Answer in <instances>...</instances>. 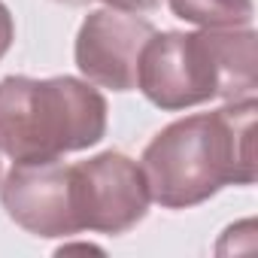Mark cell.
<instances>
[{
    "label": "cell",
    "mask_w": 258,
    "mask_h": 258,
    "mask_svg": "<svg viewBox=\"0 0 258 258\" xmlns=\"http://www.w3.org/2000/svg\"><path fill=\"white\" fill-rule=\"evenodd\" d=\"M255 97L170 121L143 149L149 198L164 210H188L225 185L255 182Z\"/></svg>",
    "instance_id": "cell-1"
},
{
    "label": "cell",
    "mask_w": 258,
    "mask_h": 258,
    "mask_svg": "<svg viewBox=\"0 0 258 258\" xmlns=\"http://www.w3.org/2000/svg\"><path fill=\"white\" fill-rule=\"evenodd\" d=\"M137 88L164 112L207 100L255 97L258 52L252 28H201L195 34L155 31L137 67Z\"/></svg>",
    "instance_id": "cell-2"
},
{
    "label": "cell",
    "mask_w": 258,
    "mask_h": 258,
    "mask_svg": "<svg viewBox=\"0 0 258 258\" xmlns=\"http://www.w3.org/2000/svg\"><path fill=\"white\" fill-rule=\"evenodd\" d=\"M106 97L76 76L0 79V152L16 164L58 161L106 134Z\"/></svg>",
    "instance_id": "cell-3"
},
{
    "label": "cell",
    "mask_w": 258,
    "mask_h": 258,
    "mask_svg": "<svg viewBox=\"0 0 258 258\" xmlns=\"http://www.w3.org/2000/svg\"><path fill=\"white\" fill-rule=\"evenodd\" d=\"M73 167V207L82 231L127 234L149 213V185L134 158L100 152Z\"/></svg>",
    "instance_id": "cell-4"
},
{
    "label": "cell",
    "mask_w": 258,
    "mask_h": 258,
    "mask_svg": "<svg viewBox=\"0 0 258 258\" xmlns=\"http://www.w3.org/2000/svg\"><path fill=\"white\" fill-rule=\"evenodd\" d=\"M155 34L149 19L121 10L88 13L76 34V67L100 88L131 91L137 88V67L146 40Z\"/></svg>",
    "instance_id": "cell-5"
},
{
    "label": "cell",
    "mask_w": 258,
    "mask_h": 258,
    "mask_svg": "<svg viewBox=\"0 0 258 258\" xmlns=\"http://www.w3.org/2000/svg\"><path fill=\"white\" fill-rule=\"evenodd\" d=\"M7 216L37 237H73L79 219L73 207V167L58 161L13 164L0 182Z\"/></svg>",
    "instance_id": "cell-6"
},
{
    "label": "cell",
    "mask_w": 258,
    "mask_h": 258,
    "mask_svg": "<svg viewBox=\"0 0 258 258\" xmlns=\"http://www.w3.org/2000/svg\"><path fill=\"white\" fill-rule=\"evenodd\" d=\"M176 19L198 28H252V0H167Z\"/></svg>",
    "instance_id": "cell-7"
},
{
    "label": "cell",
    "mask_w": 258,
    "mask_h": 258,
    "mask_svg": "<svg viewBox=\"0 0 258 258\" xmlns=\"http://www.w3.org/2000/svg\"><path fill=\"white\" fill-rule=\"evenodd\" d=\"M13 40H16V25H13V13L7 10V4H4V0H0V58H4V55L10 52Z\"/></svg>",
    "instance_id": "cell-8"
},
{
    "label": "cell",
    "mask_w": 258,
    "mask_h": 258,
    "mask_svg": "<svg viewBox=\"0 0 258 258\" xmlns=\"http://www.w3.org/2000/svg\"><path fill=\"white\" fill-rule=\"evenodd\" d=\"M109 10H121V13H152L161 0H103Z\"/></svg>",
    "instance_id": "cell-9"
},
{
    "label": "cell",
    "mask_w": 258,
    "mask_h": 258,
    "mask_svg": "<svg viewBox=\"0 0 258 258\" xmlns=\"http://www.w3.org/2000/svg\"><path fill=\"white\" fill-rule=\"evenodd\" d=\"M55 4H64V7H88L91 0H55Z\"/></svg>",
    "instance_id": "cell-10"
}]
</instances>
